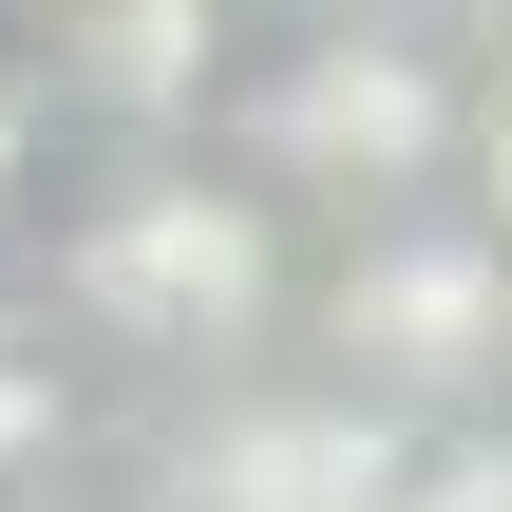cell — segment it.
I'll return each mask as SVG.
<instances>
[{
    "instance_id": "obj_1",
    "label": "cell",
    "mask_w": 512,
    "mask_h": 512,
    "mask_svg": "<svg viewBox=\"0 0 512 512\" xmlns=\"http://www.w3.org/2000/svg\"><path fill=\"white\" fill-rule=\"evenodd\" d=\"M285 285H304V247L209 152H114L38 228V323L76 361H133V380H247V361H285Z\"/></svg>"
},
{
    "instance_id": "obj_2",
    "label": "cell",
    "mask_w": 512,
    "mask_h": 512,
    "mask_svg": "<svg viewBox=\"0 0 512 512\" xmlns=\"http://www.w3.org/2000/svg\"><path fill=\"white\" fill-rule=\"evenodd\" d=\"M285 247L323 228H380V209H437L475 171V76L418 38V19H323V38H247V76L209 95L190 133Z\"/></svg>"
},
{
    "instance_id": "obj_3",
    "label": "cell",
    "mask_w": 512,
    "mask_h": 512,
    "mask_svg": "<svg viewBox=\"0 0 512 512\" xmlns=\"http://www.w3.org/2000/svg\"><path fill=\"white\" fill-rule=\"evenodd\" d=\"M285 361L380 399V418H475L512 399V209H380V228H323L304 285H285Z\"/></svg>"
},
{
    "instance_id": "obj_4",
    "label": "cell",
    "mask_w": 512,
    "mask_h": 512,
    "mask_svg": "<svg viewBox=\"0 0 512 512\" xmlns=\"http://www.w3.org/2000/svg\"><path fill=\"white\" fill-rule=\"evenodd\" d=\"M399 456H418V418H380V399H342L304 361H247V380H209L171 418L152 512H399Z\"/></svg>"
},
{
    "instance_id": "obj_5",
    "label": "cell",
    "mask_w": 512,
    "mask_h": 512,
    "mask_svg": "<svg viewBox=\"0 0 512 512\" xmlns=\"http://www.w3.org/2000/svg\"><path fill=\"white\" fill-rule=\"evenodd\" d=\"M38 19H57L38 38V95L95 114L114 152H190L209 95L247 76V0H38Z\"/></svg>"
},
{
    "instance_id": "obj_6",
    "label": "cell",
    "mask_w": 512,
    "mask_h": 512,
    "mask_svg": "<svg viewBox=\"0 0 512 512\" xmlns=\"http://www.w3.org/2000/svg\"><path fill=\"white\" fill-rule=\"evenodd\" d=\"M76 418H95V361H76L38 304H0V512L76 475Z\"/></svg>"
},
{
    "instance_id": "obj_7",
    "label": "cell",
    "mask_w": 512,
    "mask_h": 512,
    "mask_svg": "<svg viewBox=\"0 0 512 512\" xmlns=\"http://www.w3.org/2000/svg\"><path fill=\"white\" fill-rule=\"evenodd\" d=\"M399 512H512V399H475V418H418Z\"/></svg>"
},
{
    "instance_id": "obj_8",
    "label": "cell",
    "mask_w": 512,
    "mask_h": 512,
    "mask_svg": "<svg viewBox=\"0 0 512 512\" xmlns=\"http://www.w3.org/2000/svg\"><path fill=\"white\" fill-rule=\"evenodd\" d=\"M38 190H57V95H38V57L0 38V247L38 228Z\"/></svg>"
},
{
    "instance_id": "obj_9",
    "label": "cell",
    "mask_w": 512,
    "mask_h": 512,
    "mask_svg": "<svg viewBox=\"0 0 512 512\" xmlns=\"http://www.w3.org/2000/svg\"><path fill=\"white\" fill-rule=\"evenodd\" d=\"M323 19H399V0H247V38H323Z\"/></svg>"
},
{
    "instance_id": "obj_10",
    "label": "cell",
    "mask_w": 512,
    "mask_h": 512,
    "mask_svg": "<svg viewBox=\"0 0 512 512\" xmlns=\"http://www.w3.org/2000/svg\"><path fill=\"white\" fill-rule=\"evenodd\" d=\"M19 512H114V494H19Z\"/></svg>"
},
{
    "instance_id": "obj_11",
    "label": "cell",
    "mask_w": 512,
    "mask_h": 512,
    "mask_svg": "<svg viewBox=\"0 0 512 512\" xmlns=\"http://www.w3.org/2000/svg\"><path fill=\"white\" fill-rule=\"evenodd\" d=\"M0 19H19V0H0Z\"/></svg>"
}]
</instances>
